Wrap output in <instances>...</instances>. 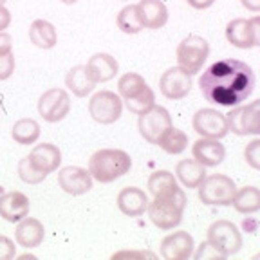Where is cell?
I'll list each match as a JSON object with an SVG mask.
<instances>
[{
  "instance_id": "6da1fadb",
  "label": "cell",
  "mask_w": 260,
  "mask_h": 260,
  "mask_svg": "<svg viewBox=\"0 0 260 260\" xmlns=\"http://www.w3.org/2000/svg\"><path fill=\"white\" fill-rule=\"evenodd\" d=\"M255 73L248 63L233 58H222L211 63L199 78L203 96L220 107H237L255 90Z\"/></svg>"
},
{
  "instance_id": "7a4b0ae2",
  "label": "cell",
  "mask_w": 260,
  "mask_h": 260,
  "mask_svg": "<svg viewBox=\"0 0 260 260\" xmlns=\"http://www.w3.org/2000/svg\"><path fill=\"white\" fill-rule=\"evenodd\" d=\"M130 168H132L130 155L118 148H102L94 152L89 159V174L100 183H112L128 174Z\"/></svg>"
},
{
  "instance_id": "3957f363",
  "label": "cell",
  "mask_w": 260,
  "mask_h": 260,
  "mask_svg": "<svg viewBox=\"0 0 260 260\" xmlns=\"http://www.w3.org/2000/svg\"><path fill=\"white\" fill-rule=\"evenodd\" d=\"M184 208H186V193L181 188L174 190L172 193L154 197V201H148V217L152 224L157 226L159 230H174L175 226L183 220Z\"/></svg>"
},
{
  "instance_id": "277c9868",
  "label": "cell",
  "mask_w": 260,
  "mask_h": 260,
  "mask_svg": "<svg viewBox=\"0 0 260 260\" xmlns=\"http://www.w3.org/2000/svg\"><path fill=\"white\" fill-rule=\"evenodd\" d=\"M197 188H199V199L210 206H230L237 191L235 181L224 174L204 177Z\"/></svg>"
},
{
  "instance_id": "5b68a950",
  "label": "cell",
  "mask_w": 260,
  "mask_h": 260,
  "mask_svg": "<svg viewBox=\"0 0 260 260\" xmlns=\"http://www.w3.org/2000/svg\"><path fill=\"white\" fill-rule=\"evenodd\" d=\"M210 54V45L206 38L199 35H190L177 45V63L188 74H197L203 69L204 61Z\"/></svg>"
},
{
  "instance_id": "8992f818",
  "label": "cell",
  "mask_w": 260,
  "mask_h": 260,
  "mask_svg": "<svg viewBox=\"0 0 260 260\" xmlns=\"http://www.w3.org/2000/svg\"><path fill=\"white\" fill-rule=\"evenodd\" d=\"M224 258L239 253L242 248V235L239 228L230 220H215L208 228V240Z\"/></svg>"
},
{
  "instance_id": "52a82bcc",
  "label": "cell",
  "mask_w": 260,
  "mask_h": 260,
  "mask_svg": "<svg viewBox=\"0 0 260 260\" xmlns=\"http://www.w3.org/2000/svg\"><path fill=\"white\" fill-rule=\"evenodd\" d=\"M123 110L121 98L112 90H100L89 102V114L94 121L102 125H112L119 119Z\"/></svg>"
},
{
  "instance_id": "ba28073f",
  "label": "cell",
  "mask_w": 260,
  "mask_h": 260,
  "mask_svg": "<svg viewBox=\"0 0 260 260\" xmlns=\"http://www.w3.org/2000/svg\"><path fill=\"white\" fill-rule=\"evenodd\" d=\"M139 134L152 145H157V141L161 139V136L167 132L168 128H172V116L165 107L154 105L146 112L139 114Z\"/></svg>"
},
{
  "instance_id": "9c48e42d",
  "label": "cell",
  "mask_w": 260,
  "mask_h": 260,
  "mask_svg": "<svg viewBox=\"0 0 260 260\" xmlns=\"http://www.w3.org/2000/svg\"><path fill=\"white\" fill-rule=\"evenodd\" d=\"M228 130L237 136H258L260 134V102L237 107L226 116Z\"/></svg>"
},
{
  "instance_id": "30bf717a",
  "label": "cell",
  "mask_w": 260,
  "mask_h": 260,
  "mask_svg": "<svg viewBox=\"0 0 260 260\" xmlns=\"http://www.w3.org/2000/svg\"><path fill=\"white\" fill-rule=\"evenodd\" d=\"M226 40L239 49H251L260 44V18H235L226 25Z\"/></svg>"
},
{
  "instance_id": "8fae6325",
  "label": "cell",
  "mask_w": 260,
  "mask_h": 260,
  "mask_svg": "<svg viewBox=\"0 0 260 260\" xmlns=\"http://www.w3.org/2000/svg\"><path fill=\"white\" fill-rule=\"evenodd\" d=\"M38 112L47 123H58L71 112V98L65 89H49L38 100Z\"/></svg>"
},
{
  "instance_id": "7c38bea8",
  "label": "cell",
  "mask_w": 260,
  "mask_h": 260,
  "mask_svg": "<svg viewBox=\"0 0 260 260\" xmlns=\"http://www.w3.org/2000/svg\"><path fill=\"white\" fill-rule=\"evenodd\" d=\"M193 130L203 138L220 139L230 132L226 116L215 109H201L193 116Z\"/></svg>"
},
{
  "instance_id": "4fadbf2b",
  "label": "cell",
  "mask_w": 260,
  "mask_h": 260,
  "mask_svg": "<svg viewBox=\"0 0 260 260\" xmlns=\"http://www.w3.org/2000/svg\"><path fill=\"white\" fill-rule=\"evenodd\" d=\"M159 90L168 100H183L191 90V74L183 71L181 67H170L165 71L159 80Z\"/></svg>"
},
{
  "instance_id": "5bb4252c",
  "label": "cell",
  "mask_w": 260,
  "mask_h": 260,
  "mask_svg": "<svg viewBox=\"0 0 260 260\" xmlns=\"http://www.w3.org/2000/svg\"><path fill=\"white\" fill-rule=\"evenodd\" d=\"M58 186L69 195H83L92 188V175L87 168L65 167L58 172Z\"/></svg>"
},
{
  "instance_id": "9a60e30c",
  "label": "cell",
  "mask_w": 260,
  "mask_h": 260,
  "mask_svg": "<svg viewBox=\"0 0 260 260\" xmlns=\"http://www.w3.org/2000/svg\"><path fill=\"white\" fill-rule=\"evenodd\" d=\"M193 255V237L188 232H174L161 242V256L165 260H186Z\"/></svg>"
},
{
  "instance_id": "2e32d148",
  "label": "cell",
  "mask_w": 260,
  "mask_h": 260,
  "mask_svg": "<svg viewBox=\"0 0 260 260\" xmlns=\"http://www.w3.org/2000/svg\"><path fill=\"white\" fill-rule=\"evenodd\" d=\"M29 210H31V203H29L27 195L22 191L15 190L0 195V217L8 222L22 220L29 215Z\"/></svg>"
},
{
  "instance_id": "e0dca14e",
  "label": "cell",
  "mask_w": 260,
  "mask_h": 260,
  "mask_svg": "<svg viewBox=\"0 0 260 260\" xmlns=\"http://www.w3.org/2000/svg\"><path fill=\"white\" fill-rule=\"evenodd\" d=\"M45 237V228L35 217H24L22 220L16 222V230H15V240L18 246L25 249H32L38 248L42 242H44Z\"/></svg>"
},
{
  "instance_id": "ac0fdd59",
  "label": "cell",
  "mask_w": 260,
  "mask_h": 260,
  "mask_svg": "<svg viewBox=\"0 0 260 260\" xmlns=\"http://www.w3.org/2000/svg\"><path fill=\"white\" fill-rule=\"evenodd\" d=\"M191 154L195 161H199L203 167H219L226 159V148L220 145L219 139L201 138L193 143Z\"/></svg>"
},
{
  "instance_id": "d6986e66",
  "label": "cell",
  "mask_w": 260,
  "mask_h": 260,
  "mask_svg": "<svg viewBox=\"0 0 260 260\" xmlns=\"http://www.w3.org/2000/svg\"><path fill=\"white\" fill-rule=\"evenodd\" d=\"M85 71L94 83H105V81H110L118 74L119 65L116 61V58L110 56V54L98 53L89 58V61L85 65Z\"/></svg>"
},
{
  "instance_id": "ffe728a7",
  "label": "cell",
  "mask_w": 260,
  "mask_h": 260,
  "mask_svg": "<svg viewBox=\"0 0 260 260\" xmlns=\"http://www.w3.org/2000/svg\"><path fill=\"white\" fill-rule=\"evenodd\" d=\"M31 159V162L44 174H53V172L58 170L61 162V152L56 145L53 143H42V145H37L31 150V154L27 155Z\"/></svg>"
},
{
  "instance_id": "44dd1931",
  "label": "cell",
  "mask_w": 260,
  "mask_h": 260,
  "mask_svg": "<svg viewBox=\"0 0 260 260\" xmlns=\"http://www.w3.org/2000/svg\"><path fill=\"white\" fill-rule=\"evenodd\" d=\"M148 206V197L141 188L126 186L118 193V208L128 217H139Z\"/></svg>"
},
{
  "instance_id": "7402d4cb",
  "label": "cell",
  "mask_w": 260,
  "mask_h": 260,
  "mask_svg": "<svg viewBox=\"0 0 260 260\" xmlns=\"http://www.w3.org/2000/svg\"><path fill=\"white\" fill-rule=\"evenodd\" d=\"M138 8L146 29H159L168 22V9L161 0H141Z\"/></svg>"
},
{
  "instance_id": "603a6c76",
  "label": "cell",
  "mask_w": 260,
  "mask_h": 260,
  "mask_svg": "<svg viewBox=\"0 0 260 260\" xmlns=\"http://www.w3.org/2000/svg\"><path fill=\"white\" fill-rule=\"evenodd\" d=\"M29 40L40 49H53L58 42V32L51 22L38 18L29 25Z\"/></svg>"
},
{
  "instance_id": "cb8c5ba5",
  "label": "cell",
  "mask_w": 260,
  "mask_h": 260,
  "mask_svg": "<svg viewBox=\"0 0 260 260\" xmlns=\"http://www.w3.org/2000/svg\"><path fill=\"white\" fill-rule=\"evenodd\" d=\"M175 174H177L179 181L190 190V188H197L203 183V179L206 177V167H203L195 159H183L177 162Z\"/></svg>"
},
{
  "instance_id": "d4e9b609",
  "label": "cell",
  "mask_w": 260,
  "mask_h": 260,
  "mask_svg": "<svg viewBox=\"0 0 260 260\" xmlns=\"http://www.w3.org/2000/svg\"><path fill=\"white\" fill-rule=\"evenodd\" d=\"M65 85H67V89H69L74 96L85 98L87 94L92 92L96 83L89 78V74H87V71H85V65H76V67H73V69L67 73V76H65Z\"/></svg>"
},
{
  "instance_id": "484cf974",
  "label": "cell",
  "mask_w": 260,
  "mask_h": 260,
  "mask_svg": "<svg viewBox=\"0 0 260 260\" xmlns=\"http://www.w3.org/2000/svg\"><path fill=\"white\" fill-rule=\"evenodd\" d=\"M232 204L239 213H244V215L256 213L260 210V190L255 186L240 188V190L235 191Z\"/></svg>"
},
{
  "instance_id": "4316f807",
  "label": "cell",
  "mask_w": 260,
  "mask_h": 260,
  "mask_svg": "<svg viewBox=\"0 0 260 260\" xmlns=\"http://www.w3.org/2000/svg\"><path fill=\"white\" fill-rule=\"evenodd\" d=\"M11 136L18 145H35L40 138V125L31 118H22L13 125Z\"/></svg>"
},
{
  "instance_id": "83f0119b",
  "label": "cell",
  "mask_w": 260,
  "mask_h": 260,
  "mask_svg": "<svg viewBox=\"0 0 260 260\" xmlns=\"http://www.w3.org/2000/svg\"><path fill=\"white\" fill-rule=\"evenodd\" d=\"M157 145L161 146L167 154H172V155L183 154V152L188 148V136L184 134L183 130L172 126V128H168L167 132L161 136Z\"/></svg>"
},
{
  "instance_id": "f1b7e54d",
  "label": "cell",
  "mask_w": 260,
  "mask_h": 260,
  "mask_svg": "<svg viewBox=\"0 0 260 260\" xmlns=\"http://www.w3.org/2000/svg\"><path fill=\"white\" fill-rule=\"evenodd\" d=\"M118 27L121 29L123 32H126V35H136V32H139L141 29H145L138 4L125 6V8L119 11V15H118Z\"/></svg>"
},
{
  "instance_id": "f546056e",
  "label": "cell",
  "mask_w": 260,
  "mask_h": 260,
  "mask_svg": "<svg viewBox=\"0 0 260 260\" xmlns=\"http://www.w3.org/2000/svg\"><path fill=\"white\" fill-rule=\"evenodd\" d=\"M177 181H175L174 174L167 170H157L148 177V190L154 197H161V195L172 193L177 190Z\"/></svg>"
},
{
  "instance_id": "4dcf8cb0",
  "label": "cell",
  "mask_w": 260,
  "mask_h": 260,
  "mask_svg": "<svg viewBox=\"0 0 260 260\" xmlns=\"http://www.w3.org/2000/svg\"><path fill=\"white\" fill-rule=\"evenodd\" d=\"M146 87H148V83H146L145 78L138 73L123 74L118 81V92H119V96L123 98V102H125V100H130V98L138 96V94H141Z\"/></svg>"
},
{
  "instance_id": "1f68e13d",
  "label": "cell",
  "mask_w": 260,
  "mask_h": 260,
  "mask_svg": "<svg viewBox=\"0 0 260 260\" xmlns=\"http://www.w3.org/2000/svg\"><path fill=\"white\" fill-rule=\"evenodd\" d=\"M154 102H155L154 90H152L150 87H146L141 94H138V96H134V98H130V100H125V105H126V109H128L130 112L138 114V116H139V114L146 112L150 107H154L155 105Z\"/></svg>"
},
{
  "instance_id": "d6a6232c",
  "label": "cell",
  "mask_w": 260,
  "mask_h": 260,
  "mask_svg": "<svg viewBox=\"0 0 260 260\" xmlns=\"http://www.w3.org/2000/svg\"><path fill=\"white\" fill-rule=\"evenodd\" d=\"M18 177L27 184H40L47 177V174L38 170L29 157H22L20 162H18Z\"/></svg>"
},
{
  "instance_id": "836d02e7",
  "label": "cell",
  "mask_w": 260,
  "mask_h": 260,
  "mask_svg": "<svg viewBox=\"0 0 260 260\" xmlns=\"http://www.w3.org/2000/svg\"><path fill=\"white\" fill-rule=\"evenodd\" d=\"M244 157L248 161V165L255 170L260 168V139H253L248 146H246V150H244Z\"/></svg>"
},
{
  "instance_id": "e575fe53",
  "label": "cell",
  "mask_w": 260,
  "mask_h": 260,
  "mask_svg": "<svg viewBox=\"0 0 260 260\" xmlns=\"http://www.w3.org/2000/svg\"><path fill=\"white\" fill-rule=\"evenodd\" d=\"M15 73V56L13 53L0 54V81L8 80Z\"/></svg>"
},
{
  "instance_id": "d590c367",
  "label": "cell",
  "mask_w": 260,
  "mask_h": 260,
  "mask_svg": "<svg viewBox=\"0 0 260 260\" xmlns=\"http://www.w3.org/2000/svg\"><path fill=\"white\" fill-rule=\"evenodd\" d=\"M16 255V246L9 237L0 235V260H11Z\"/></svg>"
},
{
  "instance_id": "8d00e7d4",
  "label": "cell",
  "mask_w": 260,
  "mask_h": 260,
  "mask_svg": "<svg viewBox=\"0 0 260 260\" xmlns=\"http://www.w3.org/2000/svg\"><path fill=\"white\" fill-rule=\"evenodd\" d=\"M195 258H197V260H206V258H224V256L220 255V253L217 251V249L213 248L210 242H204V244H201L199 251L195 253Z\"/></svg>"
},
{
  "instance_id": "74e56055",
  "label": "cell",
  "mask_w": 260,
  "mask_h": 260,
  "mask_svg": "<svg viewBox=\"0 0 260 260\" xmlns=\"http://www.w3.org/2000/svg\"><path fill=\"white\" fill-rule=\"evenodd\" d=\"M13 38L8 32H0V54L13 53Z\"/></svg>"
},
{
  "instance_id": "f35d334b",
  "label": "cell",
  "mask_w": 260,
  "mask_h": 260,
  "mask_svg": "<svg viewBox=\"0 0 260 260\" xmlns=\"http://www.w3.org/2000/svg\"><path fill=\"white\" fill-rule=\"evenodd\" d=\"M121 256H130V258H154V255L152 253H146V251H119L116 253V255H112V258H121Z\"/></svg>"
},
{
  "instance_id": "ab89813d",
  "label": "cell",
  "mask_w": 260,
  "mask_h": 260,
  "mask_svg": "<svg viewBox=\"0 0 260 260\" xmlns=\"http://www.w3.org/2000/svg\"><path fill=\"white\" fill-rule=\"evenodd\" d=\"M9 24H11V13L0 4V32H4V29H8Z\"/></svg>"
},
{
  "instance_id": "60d3db41",
  "label": "cell",
  "mask_w": 260,
  "mask_h": 260,
  "mask_svg": "<svg viewBox=\"0 0 260 260\" xmlns=\"http://www.w3.org/2000/svg\"><path fill=\"white\" fill-rule=\"evenodd\" d=\"M186 2L193 9H208L210 6H213V2H215V0H186Z\"/></svg>"
},
{
  "instance_id": "b9f144b4",
  "label": "cell",
  "mask_w": 260,
  "mask_h": 260,
  "mask_svg": "<svg viewBox=\"0 0 260 260\" xmlns=\"http://www.w3.org/2000/svg\"><path fill=\"white\" fill-rule=\"evenodd\" d=\"M240 2H242L244 8H248L253 13H256L260 9V0H240Z\"/></svg>"
},
{
  "instance_id": "7bdbcfd3",
  "label": "cell",
  "mask_w": 260,
  "mask_h": 260,
  "mask_svg": "<svg viewBox=\"0 0 260 260\" xmlns=\"http://www.w3.org/2000/svg\"><path fill=\"white\" fill-rule=\"evenodd\" d=\"M61 2H63V4H76V2H78V0H61Z\"/></svg>"
},
{
  "instance_id": "ee69618b",
  "label": "cell",
  "mask_w": 260,
  "mask_h": 260,
  "mask_svg": "<svg viewBox=\"0 0 260 260\" xmlns=\"http://www.w3.org/2000/svg\"><path fill=\"white\" fill-rule=\"evenodd\" d=\"M4 2H6V0H0V4H2V6H4Z\"/></svg>"
}]
</instances>
